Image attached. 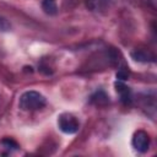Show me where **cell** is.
I'll return each mask as SVG.
<instances>
[{
  "label": "cell",
  "mask_w": 157,
  "mask_h": 157,
  "mask_svg": "<svg viewBox=\"0 0 157 157\" xmlns=\"http://www.w3.org/2000/svg\"><path fill=\"white\" fill-rule=\"evenodd\" d=\"M92 102L96 103L97 105H104V104H107L109 102V99H108V97H107V94L104 92L99 91L94 96H92Z\"/></svg>",
  "instance_id": "obj_8"
},
{
  "label": "cell",
  "mask_w": 157,
  "mask_h": 157,
  "mask_svg": "<svg viewBox=\"0 0 157 157\" xmlns=\"http://www.w3.org/2000/svg\"><path fill=\"white\" fill-rule=\"evenodd\" d=\"M42 9L47 15H56V12H58L56 0H43Z\"/></svg>",
  "instance_id": "obj_6"
},
{
  "label": "cell",
  "mask_w": 157,
  "mask_h": 157,
  "mask_svg": "<svg viewBox=\"0 0 157 157\" xmlns=\"http://www.w3.org/2000/svg\"><path fill=\"white\" fill-rule=\"evenodd\" d=\"M45 97L37 91H27L20 97L18 105L22 110H37L45 105Z\"/></svg>",
  "instance_id": "obj_1"
},
{
  "label": "cell",
  "mask_w": 157,
  "mask_h": 157,
  "mask_svg": "<svg viewBox=\"0 0 157 157\" xmlns=\"http://www.w3.org/2000/svg\"><path fill=\"white\" fill-rule=\"evenodd\" d=\"M110 0H86V6L92 12H102L109 6Z\"/></svg>",
  "instance_id": "obj_5"
},
{
  "label": "cell",
  "mask_w": 157,
  "mask_h": 157,
  "mask_svg": "<svg viewBox=\"0 0 157 157\" xmlns=\"http://www.w3.org/2000/svg\"><path fill=\"white\" fill-rule=\"evenodd\" d=\"M114 87H115L117 93L120 97V101L124 104H130L131 103V91H130V88L125 83H123V81H117L114 83Z\"/></svg>",
  "instance_id": "obj_4"
},
{
  "label": "cell",
  "mask_w": 157,
  "mask_h": 157,
  "mask_svg": "<svg viewBox=\"0 0 157 157\" xmlns=\"http://www.w3.org/2000/svg\"><path fill=\"white\" fill-rule=\"evenodd\" d=\"M1 144H2V146L4 147H6V148H9V150H17L20 146H18V144L15 141V140H12V139H4L2 141H1Z\"/></svg>",
  "instance_id": "obj_9"
},
{
  "label": "cell",
  "mask_w": 157,
  "mask_h": 157,
  "mask_svg": "<svg viewBox=\"0 0 157 157\" xmlns=\"http://www.w3.org/2000/svg\"><path fill=\"white\" fill-rule=\"evenodd\" d=\"M131 145L137 152H141V153L147 152V150L150 147V136H148V134L144 130L136 131L132 136Z\"/></svg>",
  "instance_id": "obj_3"
},
{
  "label": "cell",
  "mask_w": 157,
  "mask_h": 157,
  "mask_svg": "<svg viewBox=\"0 0 157 157\" xmlns=\"http://www.w3.org/2000/svg\"><path fill=\"white\" fill-rule=\"evenodd\" d=\"M58 126H59V129L63 132L71 135V134H75V132L78 131L80 123L76 119V117H74L72 114H70V113H63L58 118Z\"/></svg>",
  "instance_id": "obj_2"
},
{
  "label": "cell",
  "mask_w": 157,
  "mask_h": 157,
  "mask_svg": "<svg viewBox=\"0 0 157 157\" xmlns=\"http://www.w3.org/2000/svg\"><path fill=\"white\" fill-rule=\"evenodd\" d=\"M131 56L136 61H141V63H147V61L153 59V56L150 53L145 52V50H135V52L131 53Z\"/></svg>",
  "instance_id": "obj_7"
},
{
  "label": "cell",
  "mask_w": 157,
  "mask_h": 157,
  "mask_svg": "<svg viewBox=\"0 0 157 157\" xmlns=\"http://www.w3.org/2000/svg\"><path fill=\"white\" fill-rule=\"evenodd\" d=\"M128 77H129L128 70H125V69H119L118 70V72H117L118 81H125V80H128Z\"/></svg>",
  "instance_id": "obj_10"
}]
</instances>
